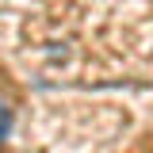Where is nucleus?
Listing matches in <instances>:
<instances>
[{
	"label": "nucleus",
	"instance_id": "nucleus-1",
	"mask_svg": "<svg viewBox=\"0 0 153 153\" xmlns=\"http://www.w3.org/2000/svg\"><path fill=\"white\" fill-rule=\"evenodd\" d=\"M12 123H16V107H12V100H8V96H0V146L8 142Z\"/></svg>",
	"mask_w": 153,
	"mask_h": 153
}]
</instances>
